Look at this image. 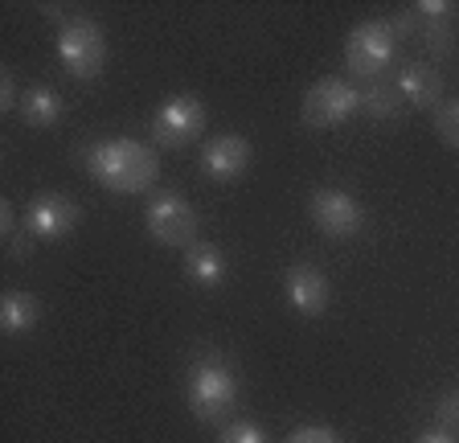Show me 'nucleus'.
Returning a JSON list of instances; mask_svg holds the SVG:
<instances>
[{
	"mask_svg": "<svg viewBox=\"0 0 459 443\" xmlns=\"http://www.w3.org/2000/svg\"><path fill=\"white\" fill-rule=\"evenodd\" d=\"M86 173L111 193H143L160 177V161L148 144L119 135V140H103V144L86 148Z\"/></svg>",
	"mask_w": 459,
	"mask_h": 443,
	"instance_id": "obj_1",
	"label": "nucleus"
},
{
	"mask_svg": "<svg viewBox=\"0 0 459 443\" xmlns=\"http://www.w3.org/2000/svg\"><path fill=\"white\" fill-rule=\"evenodd\" d=\"M238 398V378L218 353H205L189 366V406L201 423L221 419Z\"/></svg>",
	"mask_w": 459,
	"mask_h": 443,
	"instance_id": "obj_2",
	"label": "nucleus"
},
{
	"mask_svg": "<svg viewBox=\"0 0 459 443\" xmlns=\"http://www.w3.org/2000/svg\"><path fill=\"white\" fill-rule=\"evenodd\" d=\"M57 58L74 78H99L107 70V38L91 17H70L57 30Z\"/></svg>",
	"mask_w": 459,
	"mask_h": 443,
	"instance_id": "obj_3",
	"label": "nucleus"
},
{
	"mask_svg": "<svg viewBox=\"0 0 459 443\" xmlns=\"http://www.w3.org/2000/svg\"><path fill=\"white\" fill-rule=\"evenodd\" d=\"M394 49H398V33H394V25H385V21H361V25H353V33L344 38V62H349V74L353 78H377L394 62Z\"/></svg>",
	"mask_w": 459,
	"mask_h": 443,
	"instance_id": "obj_4",
	"label": "nucleus"
},
{
	"mask_svg": "<svg viewBox=\"0 0 459 443\" xmlns=\"http://www.w3.org/2000/svg\"><path fill=\"white\" fill-rule=\"evenodd\" d=\"M143 226H148V234H152L160 247H181V251H189L197 239V213H193V205L185 202L181 193H156L152 202H148V210H143Z\"/></svg>",
	"mask_w": 459,
	"mask_h": 443,
	"instance_id": "obj_5",
	"label": "nucleus"
},
{
	"mask_svg": "<svg viewBox=\"0 0 459 443\" xmlns=\"http://www.w3.org/2000/svg\"><path fill=\"white\" fill-rule=\"evenodd\" d=\"M307 213H312L316 230L328 234V239H357L365 230V210L353 193L336 189V185H325V189L312 193L307 202Z\"/></svg>",
	"mask_w": 459,
	"mask_h": 443,
	"instance_id": "obj_6",
	"label": "nucleus"
},
{
	"mask_svg": "<svg viewBox=\"0 0 459 443\" xmlns=\"http://www.w3.org/2000/svg\"><path fill=\"white\" fill-rule=\"evenodd\" d=\"M361 111V91L344 78H320L304 95V124L307 127H336Z\"/></svg>",
	"mask_w": 459,
	"mask_h": 443,
	"instance_id": "obj_7",
	"label": "nucleus"
},
{
	"mask_svg": "<svg viewBox=\"0 0 459 443\" xmlns=\"http://www.w3.org/2000/svg\"><path fill=\"white\" fill-rule=\"evenodd\" d=\"M78 226V202L66 193H38L29 210L21 213V234L29 242H57Z\"/></svg>",
	"mask_w": 459,
	"mask_h": 443,
	"instance_id": "obj_8",
	"label": "nucleus"
},
{
	"mask_svg": "<svg viewBox=\"0 0 459 443\" xmlns=\"http://www.w3.org/2000/svg\"><path fill=\"white\" fill-rule=\"evenodd\" d=\"M205 132V103L193 95H172L152 116V140L160 148H189Z\"/></svg>",
	"mask_w": 459,
	"mask_h": 443,
	"instance_id": "obj_9",
	"label": "nucleus"
},
{
	"mask_svg": "<svg viewBox=\"0 0 459 443\" xmlns=\"http://www.w3.org/2000/svg\"><path fill=\"white\" fill-rule=\"evenodd\" d=\"M283 296H287V304H291L299 317H325L328 304H333L328 275L320 267H312V263H296V267H287Z\"/></svg>",
	"mask_w": 459,
	"mask_h": 443,
	"instance_id": "obj_10",
	"label": "nucleus"
},
{
	"mask_svg": "<svg viewBox=\"0 0 459 443\" xmlns=\"http://www.w3.org/2000/svg\"><path fill=\"white\" fill-rule=\"evenodd\" d=\"M250 164V140L247 135H218V140H210V144L201 148V173L210 177V181H238L242 173H247Z\"/></svg>",
	"mask_w": 459,
	"mask_h": 443,
	"instance_id": "obj_11",
	"label": "nucleus"
},
{
	"mask_svg": "<svg viewBox=\"0 0 459 443\" xmlns=\"http://www.w3.org/2000/svg\"><path fill=\"white\" fill-rule=\"evenodd\" d=\"M398 91L411 107H439L443 95V78L430 62H406L398 74Z\"/></svg>",
	"mask_w": 459,
	"mask_h": 443,
	"instance_id": "obj_12",
	"label": "nucleus"
},
{
	"mask_svg": "<svg viewBox=\"0 0 459 443\" xmlns=\"http://www.w3.org/2000/svg\"><path fill=\"white\" fill-rule=\"evenodd\" d=\"M38 320H41V300L33 291H4L0 296V328L9 337H25Z\"/></svg>",
	"mask_w": 459,
	"mask_h": 443,
	"instance_id": "obj_13",
	"label": "nucleus"
},
{
	"mask_svg": "<svg viewBox=\"0 0 459 443\" xmlns=\"http://www.w3.org/2000/svg\"><path fill=\"white\" fill-rule=\"evenodd\" d=\"M226 255L218 251V247H210V242H193L189 251H185V275H189L197 288H218L221 280H226Z\"/></svg>",
	"mask_w": 459,
	"mask_h": 443,
	"instance_id": "obj_14",
	"label": "nucleus"
},
{
	"mask_svg": "<svg viewBox=\"0 0 459 443\" xmlns=\"http://www.w3.org/2000/svg\"><path fill=\"white\" fill-rule=\"evenodd\" d=\"M17 107L29 127H54L62 119V95L54 87H29Z\"/></svg>",
	"mask_w": 459,
	"mask_h": 443,
	"instance_id": "obj_15",
	"label": "nucleus"
},
{
	"mask_svg": "<svg viewBox=\"0 0 459 443\" xmlns=\"http://www.w3.org/2000/svg\"><path fill=\"white\" fill-rule=\"evenodd\" d=\"M398 87H390V83H369V87L361 91V111L373 119H390L398 116Z\"/></svg>",
	"mask_w": 459,
	"mask_h": 443,
	"instance_id": "obj_16",
	"label": "nucleus"
},
{
	"mask_svg": "<svg viewBox=\"0 0 459 443\" xmlns=\"http://www.w3.org/2000/svg\"><path fill=\"white\" fill-rule=\"evenodd\" d=\"M218 443H271V439L258 423H250V419H234V423L221 427Z\"/></svg>",
	"mask_w": 459,
	"mask_h": 443,
	"instance_id": "obj_17",
	"label": "nucleus"
},
{
	"mask_svg": "<svg viewBox=\"0 0 459 443\" xmlns=\"http://www.w3.org/2000/svg\"><path fill=\"white\" fill-rule=\"evenodd\" d=\"M435 132L447 148H459V103H443L435 111Z\"/></svg>",
	"mask_w": 459,
	"mask_h": 443,
	"instance_id": "obj_18",
	"label": "nucleus"
},
{
	"mask_svg": "<svg viewBox=\"0 0 459 443\" xmlns=\"http://www.w3.org/2000/svg\"><path fill=\"white\" fill-rule=\"evenodd\" d=\"M435 419H439L443 431L459 435V390H447V395L439 398V411H435Z\"/></svg>",
	"mask_w": 459,
	"mask_h": 443,
	"instance_id": "obj_19",
	"label": "nucleus"
},
{
	"mask_svg": "<svg viewBox=\"0 0 459 443\" xmlns=\"http://www.w3.org/2000/svg\"><path fill=\"white\" fill-rule=\"evenodd\" d=\"M414 13H419L427 25H443V21L455 13V4H451V0H419V4H414Z\"/></svg>",
	"mask_w": 459,
	"mask_h": 443,
	"instance_id": "obj_20",
	"label": "nucleus"
},
{
	"mask_svg": "<svg viewBox=\"0 0 459 443\" xmlns=\"http://www.w3.org/2000/svg\"><path fill=\"white\" fill-rule=\"evenodd\" d=\"M283 443H341V435L328 431V427H299V431H291Z\"/></svg>",
	"mask_w": 459,
	"mask_h": 443,
	"instance_id": "obj_21",
	"label": "nucleus"
},
{
	"mask_svg": "<svg viewBox=\"0 0 459 443\" xmlns=\"http://www.w3.org/2000/svg\"><path fill=\"white\" fill-rule=\"evenodd\" d=\"M0 230L17 239V218H13V205L9 202H0Z\"/></svg>",
	"mask_w": 459,
	"mask_h": 443,
	"instance_id": "obj_22",
	"label": "nucleus"
},
{
	"mask_svg": "<svg viewBox=\"0 0 459 443\" xmlns=\"http://www.w3.org/2000/svg\"><path fill=\"white\" fill-rule=\"evenodd\" d=\"M414 443H459V439L451 431H443V427H435V431H422Z\"/></svg>",
	"mask_w": 459,
	"mask_h": 443,
	"instance_id": "obj_23",
	"label": "nucleus"
},
{
	"mask_svg": "<svg viewBox=\"0 0 459 443\" xmlns=\"http://www.w3.org/2000/svg\"><path fill=\"white\" fill-rule=\"evenodd\" d=\"M0 107H4V111L13 107V74L9 70H4V78H0Z\"/></svg>",
	"mask_w": 459,
	"mask_h": 443,
	"instance_id": "obj_24",
	"label": "nucleus"
}]
</instances>
